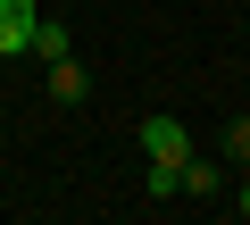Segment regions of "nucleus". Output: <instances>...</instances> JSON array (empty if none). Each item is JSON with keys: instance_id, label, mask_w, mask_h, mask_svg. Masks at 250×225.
Segmentation results:
<instances>
[{"instance_id": "1", "label": "nucleus", "mask_w": 250, "mask_h": 225, "mask_svg": "<svg viewBox=\"0 0 250 225\" xmlns=\"http://www.w3.org/2000/svg\"><path fill=\"white\" fill-rule=\"evenodd\" d=\"M142 150H150V167H184V159H192V134H184L175 117H150V125H142Z\"/></svg>"}, {"instance_id": "2", "label": "nucleus", "mask_w": 250, "mask_h": 225, "mask_svg": "<svg viewBox=\"0 0 250 225\" xmlns=\"http://www.w3.org/2000/svg\"><path fill=\"white\" fill-rule=\"evenodd\" d=\"M34 25H42V9H34V0H0V59L34 50Z\"/></svg>"}, {"instance_id": "3", "label": "nucleus", "mask_w": 250, "mask_h": 225, "mask_svg": "<svg viewBox=\"0 0 250 225\" xmlns=\"http://www.w3.org/2000/svg\"><path fill=\"white\" fill-rule=\"evenodd\" d=\"M50 100H83V67H75V50L50 59Z\"/></svg>"}, {"instance_id": "4", "label": "nucleus", "mask_w": 250, "mask_h": 225, "mask_svg": "<svg viewBox=\"0 0 250 225\" xmlns=\"http://www.w3.org/2000/svg\"><path fill=\"white\" fill-rule=\"evenodd\" d=\"M34 50L42 59H67V25H34Z\"/></svg>"}, {"instance_id": "5", "label": "nucleus", "mask_w": 250, "mask_h": 225, "mask_svg": "<svg viewBox=\"0 0 250 225\" xmlns=\"http://www.w3.org/2000/svg\"><path fill=\"white\" fill-rule=\"evenodd\" d=\"M233 208H242V217H250V184H242V192H233Z\"/></svg>"}]
</instances>
